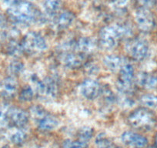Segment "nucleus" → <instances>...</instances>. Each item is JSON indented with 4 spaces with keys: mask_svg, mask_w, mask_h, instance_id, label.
<instances>
[{
    "mask_svg": "<svg viewBox=\"0 0 157 148\" xmlns=\"http://www.w3.org/2000/svg\"><path fill=\"white\" fill-rule=\"evenodd\" d=\"M130 31L123 25H113L104 28L100 33V43L102 47L111 49L116 46L118 40L128 36Z\"/></svg>",
    "mask_w": 157,
    "mask_h": 148,
    "instance_id": "f257e3e1",
    "label": "nucleus"
},
{
    "mask_svg": "<svg viewBox=\"0 0 157 148\" xmlns=\"http://www.w3.org/2000/svg\"><path fill=\"white\" fill-rule=\"evenodd\" d=\"M128 120L132 127L141 130H149L155 123V116L146 108H139L134 110Z\"/></svg>",
    "mask_w": 157,
    "mask_h": 148,
    "instance_id": "f03ea898",
    "label": "nucleus"
},
{
    "mask_svg": "<svg viewBox=\"0 0 157 148\" xmlns=\"http://www.w3.org/2000/svg\"><path fill=\"white\" fill-rule=\"evenodd\" d=\"M9 13L13 19L20 23H30L36 18V13L33 6L22 1L11 6Z\"/></svg>",
    "mask_w": 157,
    "mask_h": 148,
    "instance_id": "7ed1b4c3",
    "label": "nucleus"
},
{
    "mask_svg": "<svg viewBox=\"0 0 157 148\" xmlns=\"http://www.w3.org/2000/svg\"><path fill=\"white\" fill-rule=\"evenodd\" d=\"M21 46L22 50L26 51L29 53H36L46 50L47 43L41 34L31 32L24 37Z\"/></svg>",
    "mask_w": 157,
    "mask_h": 148,
    "instance_id": "20e7f679",
    "label": "nucleus"
},
{
    "mask_svg": "<svg viewBox=\"0 0 157 148\" xmlns=\"http://www.w3.org/2000/svg\"><path fill=\"white\" fill-rule=\"evenodd\" d=\"M134 77V68L129 63H123L120 67L118 88L123 93H127L131 90Z\"/></svg>",
    "mask_w": 157,
    "mask_h": 148,
    "instance_id": "39448f33",
    "label": "nucleus"
},
{
    "mask_svg": "<svg viewBox=\"0 0 157 148\" xmlns=\"http://www.w3.org/2000/svg\"><path fill=\"white\" fill-rule=\"evenodd\" d=\"M7 120L12 126L16 128H22L27 124L29 120V115L22 109L13 107L8 110Z\"/></svg>",
    "mask_w": 157,
    "mask_h": 148,
    "instance_id": "423d86ee",
    "label": "nucleus"
},
{
    "mask_svg": "<svg viewBox=\"0 0 157 148\" xmlns=\"http://www.w3.org/2000/svg\"><path fill=\"white\" fill-rule=\"evenodd\" d=\"M79 93L88 99H94L102 93V87L98 81L92 79L84 80L78 87Z\"/></svg>",
    "mask_w": 157,
    "mask_h": 148,
    "instance_id": "0eeeda50",
    "label": "nucleus"
},
{
    "mask_svg": "<svg viewBox=\"0 0 157 148\" xmlns=\"http://www.w3.org/2000/svg\"><path fill=\"white\" fill-rule=\"evenodd\" d=\"M128 52L135 60L143 61L148 55L149 45L143 40H135L129 43Z\"/></svg>",
    "mask_w": 157,
    "mask_h": 148,
    "instance_id": "6e6552de",
    "label": "nucleus"
},
{
    "mask_svg": "<svg viewBox=\"0 0 157 148\" xmlns=\"http://www.w3.org/2000/svg\"><path fill=\"white\" fill-rule=\"evenodd\" d=\"M136 21L139 28L143 32H150L155 25L152 13L146 9H140L136 12Z\"/></svg>",
    "mask_w": 157,
    "mask_h": 148,
    "instance_id": "1a4fd4ad",
    "label": "nucleus"
},
{
    "mask_svg": "<svg viewBox=\"0 0 157 148\" xmlns=\"http://www.w3.org/2000/svg\"><path fill=\"white\" fill-rule=\"evenodd\" d=\"M121 139L125 144L137 148L145 147L148 143V140L144 136L132 131H126L123 133L122 134Z\"/></svg>",
    "mask_w": 157,
    "mask_h": 148,
    "instance_id": "9d476101",
    "label": "nucleus"
},
{
    "mask_svg": "<svg viewBox=\"0 0 157 148\" xmlns=\"http://www.w3.org/2000/svg\"><path fill=\"white\" fill-rule=\"evenodd\" d=\"M18 90V83L14 78L7 77L0 83V95L4 98H12Z\"/></svg>",
    "mask_w": 157,
    "mask_h": 148,
    "instance_id": "9b49d317",
    "label": "nucleus"
},
{
    "mask_svg": "<svg viewBox=\"0 0 157 148\" xmlns=\"http://www.w3.org/2000/svg\"><path fill=\"white\" fill-rule=\"evenodd\" d=\"M86 59L81 54L69 53H66L63 58V63L66 67L70 69H77L80 68L85 64Z\"/></svg>",
    "mask_w": 157,
    "mask_h": 148,
    "instance_id": "f8f14e48",
    "label": "nucleus"
},
{
    "mask_svg": "<svg viewBox=\"0 0 157 148\" xmlns=\"http://www.w3.org/2000/svg\"><path fill=\"white\" fill-rule=\"evenodd\" d=\"M37 124L39 129L42 130L49 131L57 127L59 125V120L55 117L48 114L43 118L40 119L37 122Z\"/></svg>",
    "mask_w": 157,
    "mask_h": 148,
    "instance_id": "ddd939ff",
    "label": "nucleus"
},
{
    "mask_svg": "<svg viewBox=\"0 0 157 148\" xmlns=\"http://www.w3.org/2000/svg\"><path fill=\"white\" fill-rule=\"evenodd\" d=\"M139 84L142 87L149 90H155L157 89V76L149 73H142L140 75L139 78Z\"/></svg>",
    "mask_w": 157,
    "mask_h": 148,
    "instance_id": "4468645a",
    "label": "nucleus"
},
{
    "mask_svg": "<svg viewBox=\"0 0 157 148\" xmlns=\"http://www.w3.org/2000/svg\"><path fill=\"white\" fill-rule=\"evenodd\" d=\"M103 63L105 66L111 71H116L117 69H120L123 62L122 59L120 56L115 55L107 56L104 58Z\"/></svg>",
    "mask_w": 157,
    "mask_h": 148,
    "instance_id": "2eb2a0df",
    "label": "nucleus"
},
{
    "mask_svg": "<svg viewBox=\"0 0 157 148\" xmlns=\"http://www.w3.org/2000/svg\"><path fill=\"white\" fill-rule=\"evenodd\" d=\"M73 20L74 16L72 13H69V12H64L59 17L58 21H57V25L59 29H64L70 26Z\"/></svg>",
    "mask_w": 157,
    "mask_h": 148,
    "instance_id": "dca6fc26",
    "label": "nucleus"
},
{
    "mask_svg": "<svg viewBox=\"0 0 157 148\" xmlns=\"http://www.w3.org/2000/svg\"><path fill=\"white\" fill-rule=\"evenodd\" d=\"M77 47L83 53L91 52L94 49V43L88 37H82L77 43Z\"/></svg>",
    "mask_w": 157,
    "mask_h": 148,
    "instance_id": "f3484780",
    "label": "nucleus"
},
{
    "mask_svg": "<svg viewBox=\"0 0 157 148\" xmlns=\"http://www.w3.org/2000/svg\"><path fill=\"white\" fill-rule=\"evenodd\" d=\"M141 103L146 108H155L157 107V96L151 93L143 95L141 97Z\"/></svg>",
    "mask_w": 157,
    "mask_h": 148,
    "instance_id": "a211bd4d",
    "label": "nucleus"
},
{
    "mask_svg": "<svg viewBox=\"0 0 157 148\" xmlns=\"http://www.w3.org/2000/svg\"><path fill=\"white\" fill-rule=\"evenodd\" d=\"M26 138V134H25V131L22 130H16L10 137V140H11L12 143H14L15 145H17V146H20V145L23 144Z\"/></svg>",
    "mask_w": 157,
    "mask_h": 148,
    "instance_id": "6ab92c4d",
    "label": "nucleus"
},
{
    "mask_svg": "<svg viewBox=\"0 0 157 148\" xmlns=\"http://www.w3.org/2000/svg\"><path fill=\"white\" fill-rule=\"evenodd\" d=\"M63 148H87L88 142L83 141L79 139L76 140H66L63 143Z\"/></svg>",
    "mask_w": 157,
    "mask_h": 148,
    "instance_id": "aec40b11",
    "label": "nucleus"
},
{
    "mask_svg": "<svg viewBox=\"0 0 157 148\" xmlns=\"http://www.w3.org/2000/svg\"><path fill=\"white\" fill-rule=\"evenodd\" d=\"M94 134V130L93 128L89 127H85L81 128L78 133V139L83 141L89 142V140L93 137Z\"/></svg>",
    "mask_w": 157,
    "mask_h": 148,
    "instance_id": "412c9836",
    "label": "nucleus"
},
{
    "mask_svg": "<svg viewBox=\"0 0 157 148\" xmlns=\"http://www.w3.org/2000/svg\"><path fill=\"white\" fill-rule=\"evenodd\" d=\"M34 97V91L30 86H27L22 89L19 95V98L22 101H30Z\"/></svg>",
    "mask_w": 157,
    "mask_h": 148,
    "instance_id": "4be33fe9",
    "label": "nucleus"
},
{
    "mask_svg": "<svg viewBox=\"0 0 157 148\" xmlns=\"http://www.w3.org/2000/svg\"><path fill=\"white\" fill-rule=\"evenodd\" d=\"M31 113L33 118H34L37 122L39 121L40 119L43 118V117H45L46 114H48V113L46 112L43 107H39V106L33 107L31 110Z\"/></svg>",
    "mask_w": 157,
    "mask_h": 148,
    "instance_id": "5701e85b",
    "label": "nucleus"
},
{
    "mask_svg": "<svg viewBox=\"0 0 157 148\" xmlns=\"http://www.w3.org/2000/svg\"><path fill=\"white\" fill-rule=\"evenodd\" d=\"M96 145H97V148H116L113 142L102 136L96 139Z\"/></svg>",
    "mask_w": 157,
    "mask_h": 148,
    "instance_id": "b1692460",
    "label": "nucleus"
},
{
    "mask_svg": "<svg viewBox=\"0 0 157 148\" xmlns=\"http://www.w3.org/2000/svg\"><path fill=\"white\" fill-rule=\"evenodd\" d=\"M23 67L24 65L21 62L14 61L10 65L9 70H10V73H12L13 75H16V74H19L23 69Z\"/></svg>",
    "mask_w": 157,
    "mask_h": 148,
    "instance_id": "393cba45",
    "label": "nucleus"
},
{
    "mask_svg": "<svg viewBox=\"0 0 157 148\" xmlns=\"http://www.w3.org/2000/svg\"><path fill=\"white\" fill-rule=\"evenodd\" d=\"M59 0H46L45 7L49 13H54L56 11L59 6Z\"/></svg>",
    "mask_w": 157,
    "mask_h": 148,
    "instance_id": "a878e982",
    "label": "nucleus"
},
{
    "mask_svg": "<svg viewBox=\"0 0 157 148\" xmlns=\"http://www.w3.org/2000/svg\"><path fill=\"white\" fill-rule=\"evenodd\" d=\"M5 23V20H4V18L2 17L1 15H0V27H2Z\"/></svg>",
    "mask_w": 157,
    "mask_h": 148,
    "instance_id": "bb28decb",
    "label": "nucleus"
},
{
    "mask_svg": "<svg viewBox=\"0 0 157 148\" xmlns=\"http://www.w3.org/2000/svg\"><path fill=\"white\" fill-rule=\"evenodd\" d=\"M118 2L120 4H124L127 2V0H118Z\"/></svg>",
    "mask_w": 157,
    "mask_h": 148,
    "instance_id": "cd10ccee",
    "label": "nucleus"
},
{
    "mask_svg": "<svg viewBox=\"0 0 157 148\" xmlns=\"http://www.w3.org/2000/svg\"><path fill=\"white\" fill-rule=\"evenodd\" d=\"M154 141H155V146H156V147H157V134H155V140H154Z\"/></svg>",
    "mask_w": 157,
    "mask_h": 148,
    "instance_id": "c85d7f7f",
    "label": "nucleus"
},
{
    "mask_svg": "<svg viewBox=\"0 0 157 148\" xmlns=\"http://www.w3.org/2000/svg\"><path fill=\"white\" fill-rule=\"evenodd\" d=\"M147 148H157V147L155 146V145H154V146H148Z\"/></svg>",
    "mask_w": 157,
    "mask_h": 148,
    "instance_id": "c756f323",
    "label": "nucleus"
},
{
    "mask_svg": "<svg viewBox=\"0 0 157 148\" xmlns=\"http://www.w3.org/2000/svg\"><path fill=\"white\" fill-rule=\"evenodd\" d=\"M2 148H9V146H2Z\"/></svg>",
    "mask_w": 157,
    "mask_h": 148,
    "instance_id": "7c9ffc66",
    "label": "nucleus"
}]
</instances>
